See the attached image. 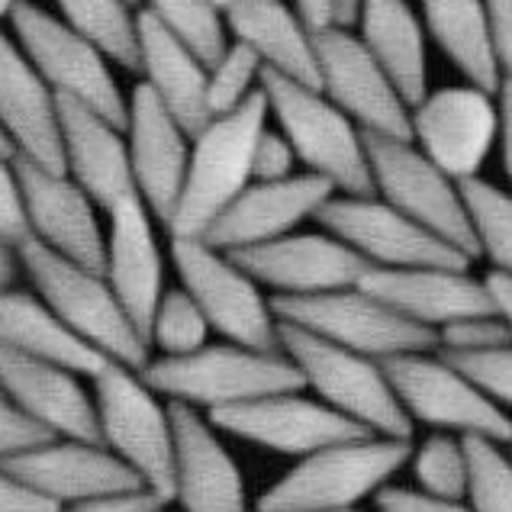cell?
<instances>
[{"label":"cell","instance_id":"obj_1","mask_svg":"<svg viewBox=\"0 0 512 512\" xmlns=\"http://www.w3.org/2000/svg\"><path fill=\"white\" fill-rule=\"evenodd\" d=\"M271 113L258 91L239 107L210 116V123L190 136V155L178 203L168 219L171 239H200L213 219L252 184V155Z\"/></svg>","mask_w":512,"mask_h":512},{"label":"cell","instance_id":"obj_2","mask_svg":"<svg viewBox=\"0 0 512 512\" xmlns=\"http://www.w3.org/2000/svg\"><path fill=\"white\" fill-rule=\"evenodd\" d=\"M261 94L306 171L326 178L335 194H374L364 133L316 84L274 75L265 68Z\"/></svg>","mask_w":512,"mask_h":512},{"label":"cell","instance_id":"obj_3","mask_svg":"<svg viewBox=\"0 0 512 512\" xmlns=\"http://www.w3.org/2000/svg\"><path fill=\"white\" fill-rule=\"evenodd\" d=\"M20 258L39 297L78 339L104 351L110 361L126 364V368L142 371L149 364V345L129 323L104 274L52 252L49 245L36 239L20 242Z\"/></svg>","mask_w":512,"mask_h":512},{"label":"cell","instance_id":"obj_4","mask_svg":"<svg viewBox=\"0 0 512 512\" xmlns=\"http://www.w3.org/2000/svg\"><path fill=\"white\" fill-rule=\"evenodd\" d=\"M139 377L155 393L187 406H236L271 393L303 390V374L284 351H258L245 345H203L190 355H165L145 364Z\"/></svg>","mask_w":512,"mask_h":512},{"label":"cell","instance_id":"obj_5","mask_svg":"<svg viewBox=\"0 0 512 512\" xmlns=\"http://www.w3.org/2000/svg\"><path fill=\"white\" fill-rule=\"evenodd\" d=\"M277 345L300 368L303 384L313 387L326 406L384 438H413V419L400 406L377 358L319 339L284 319H277Z\"/></svg>","mask_w":512,"mask_h":512},{"label":"cell","instance_id":"obj_6","mask_svg":"<svg viewBox=\"0 0 512 512\" xmlns=\"http://www.w3.org/2000/svg\"><path fill=\"white\" fill-rule=\"evenodd\" d=\"M413 458L409 438H361L310 451L284 480L258 496V512L348 509Z\"/></svg>","mask_w":512,"mask_h":512},{"label":"cell","instance_id":"obj_7","mask_svg":"<svg viewBox=\"0 0 512 512\" xmlns=\"http://www.w3.org/2000/svg\"><path fill=\"white\" fill-rule=\"evenodd\" d=\"M94 409L104 448L123 458L145 480V487L174 500V435L168 409L158 406L155 390L136 368L107 361L94 374Z\"/></svg>","mask_w":512,"mask_h":512},{"label":"cell","instance_id":"obj_8","mask_svg":"<svg viewBox=\"0 0 512 512\" xmlns=\"http://www.w3.org/2000/svg\"><path fill=\"white\" fill-rule=\"evenodd\" d=\"M13 39L52 91L107 116L126 129V97L113 78V62L62 17L20 0L10 13Z\"/></svg>","mask_w":512,"mask_h":512},{"label":"cell","instance_id":"obj_9","mask_svg":"<svg viewBox=\"0 0 512 512\" xmlns=\"http://www.w3.org/2000/svg\"><path fill=\"white\" fill-rule=\"evenodd\" d=\"M271 310L284 323H294L319 335V339H329L377 361L406 355V351L438 348V329L413 323V319H406L384 300L371 297L358 284L303 297L277 294L271 300Z\"/></svg>","mask_w":512,"mask_h":512},{"label":"cell","instance_id":"obj_10","mask_svg":"<svg viewBox=\"0 0 512 512\" xmlns=\"http://www.w3.org/2000/svg\"><path fill=\"white\" fill-rule=\"evenodd\" d=\"M364 149H368L377 197H384L409 219L432 229L435 236L451 242L471 261L477 258L471 223H467L461 187L455 178H448L426 152H419L413 139L364 133Z\"/></svg>","mask_w":512,"mask_h":512},{"label":"cell","instance_id":"obj_11","mask_svg":"<svg viewBox=\"0 0 512 512\" xmlns=\"http://www.w3.org/2000/svg\"><path fill=\"white\" fill-rule=\"evenodd\" d=\"M171 261L210 329L245 348L281 351L271 300L261 297L258 281H252L226 252L203 239H171Z\"/></svg>","mask_w":512,"mask_h":512},{"label":"cell","instance_id":"obj_12","mask_svg":"<svg viewBox=\"0 0 512 512\" xmlns=\"http://www.w3.org/2000/svg\"><path fill=\"white\" fill-rule=\"evenodd\" d=\"M316 223L342 239L371 268H467L471 258L435 236L403 210L377 194H332L316 213Z\"/></svg>","mask_w":512,"mask_h":512},{"label":"cell","instance_id":"obj_13","mask_svg":"<svg viewBox=\"0 0 512 512\" xmlns=\"http://www.w3.org/2000/svg\"><path fill=\"white\" fill-rule=\"evenodd\" d=\"M496 94L471 81L426 91L409 107V139L448 178H477L493 152L496 136H500V100Z\"/></svg>","mask_w":512,"mask_h":512},{"label":"cell","instance_id":"obj_14","mask_svg":"<svg viewBox=\"0 0 512 512\" xmlns=\"http://www.w3.org/2000/svg\"><path fill=\"white\" fill-rule=\"evenodd\" d=\"M380 368L409 419L438 429H458L464 435H484L490 442L512 438V419L445 358L406 351L380 358Z\"/></svg>","mask_w":512,"mask_h":512},{"label":"cell","instance_id":"obj_15","mask_svg":"<svg viewBox=\"0 0 512 512\" xmlns=\"http://www.w3.org/2000/svg\"><path fill=\"white\" fill-rule=\"evenodd\" d=\"M313 46L316 87L358 123L361 133L409 139V104L355 29H313Z\"/></svg>","mask_w":512,"mask_h":512},{"label":"cell","instance_id":"obj_16","mask_svg":"<svg viewBox=\"0 0 512 512\" xmlns=\"http://www.w3.org/2000/svg\"><path fill=\"white\" fill-rule=\"evenodd\" d=\"M210 426L281 455H310L326 445L361 442L377 435L361 422L342 416L339 409L303 400L297 390L210 409Z\"/></svg>","mask_w":512,"mask_h":512},{"label":"cell","instance_id":"obj_17","mask_svg":"<svg viewBox=\"0 0 512 512\" xmlns=\"http://www.w3.org/2000/svg\"><path fill=\"white\" fill-rule=\"evenodd\" d=\"M252 281L303 297L355 287L371 265L332 232H287L281 239L226 252Z\"/></svg>","mask_w":512,"mask_h":512},{"label":"cell","instance_id":"obj_18","mask_svg":"<svg viewBox=\"0 0 512 512\" xmlns=\"http://www.w3.org/2000/svg\"><path fill=\"white\" fill-rule=\"evenodd\" d=\"M13 165H17L23 190L29 239L104 274L107 239L94 216L97 203L84 194V187L65 171L33 165L17 155H13Z\"/></svg>","mask_w":512,"mask_h":512},{"label":"cell","instance_id":"obj_19","mask_svg":"<svg viewBox=\"0 0 512 512\" xmlns=\"http://www.w3.org/2000/svg\"><path fill=\"white\" fill-rule=\"evenodd\" d=\"M0 471L17 477L29 490L49 496L58 506L91 500V496L145 490V480L123 458H116L104 445L75 442V438L68 442L52 438L46 445L0 458Z\"/></svg>","mask_w":512,"mask_h":512},{"label":"cell","instance_id":"obj_20","mask_svg":"<svg viewBox=\"0 0 512 512\" xmlns=\"http://www.w3.org/2000/svg\"><path fill=\"white\" fill-rule=\"evenodd\" d=\"M332 194L335 187L313 171H297L281 181H252L200 239L219 252L281 239L287 232H297L306 219H316L319 207Z\"/></svg>","mask_w":512,"mask_h":512},{"label":"cell","instance_id":"obj_21","mask_svg":"<svg viewBox=\"0 0 512 512\" xmlns=\"http://www.w3.org/2000/svg\"><path fill=\"white\" fill-rule=\"evenodd\" d=\"M126 149L136 194L158 223H168L184 184L190 133L145 84L126 100Z\"/></svg>","mask_w":512,"mask_h":512},{"label":"cell","instance_id":"obj_22","mask_svg":"<svg viewBox=\"0 0 512 512\" xmlns=\"http://www.w3.org/2000/svg\"><path fill=\"white\" fill-rule=\"evenodd\" d=\"M107 213L110 236L104 255V277L126 310L129 323L136 326L142 342L149 345L152 316L165 294V261L152 229L155 216L149 213L139 194L113 203Z\"/></svg>","mask_w":512,"mask_h":512},{"label":"cell","instance_id":"obj_23","mask_svg":"<svg viewBox=\"0 0 512 512\" xmlns=\"http://www.w3.org/2000/svg\"><path fill=\"white\" fill-rule=\"evenodd\" d=\"M0 393L58 438L104 445L94 400L65 364L0 345Z\"/></svg>","mask_w":512,"mask_h":512},{"label":"cell","instance_id":"obj_24","mask_svg":"<svg viewBox=\"0 0 512 512\" xmlns=\"http://www.w3.org/2000/svg\"><path fill=\"white\" fill-rule=\"evenodd\" d=\"M0 133L17 158L65 171L58 94L42 81L17 39L4 29H0Z\"/></svg>","mask_w":512,"mask_h":512},{"label":"cell","instance_id":"obj_25","mask_svg":"<svg viewBox=\"0 0 512 512\" xmlns=\"http://www.w3.org/2000/svg\"><path fill=\"white\" fill-rule=\"evenodd\" d=\"M168 419L174 435V500L184 512H248L239 467L210 422L197 416V406L171 400Z\"/></svg>","mask_w":512,"mask_h":512},{"label":"cell","instance_id":"obj_26","mask_svg":"<svg viewBox=\"0 0 512 512\" xmlns=\"http://www.w3.org/2000/svg\"><path fill=\"white\" fill-rule=\"evenodd\" d=\"M358 287L384 300L413 323L432 329H442L464 316L496 310L487 284L471 277L467 268H368Z\"/></svg>","mask_w":512,"mask_h":512},{"label":"cell","instance_id":"obj_27","mask_svg":"<svg viewBox=\"0 0 512 512\" xmlns=\"http://www.w3.org/2000/svg\"><path fill=\"white\" fill-rule=\"evenodd\" d=\"M58 129H62L65 174L84 187L97 207L110 210L113 203L136 194L123 126L110 123L91 107L58 97Z\"/></svg>","mask_w":512,"mask_h":512},{"label":"cell","instance_id":"obj_28","mask_svg":"<svg viewBox=\"0 0 512 512\" xmlns=\"http://www.w3.org/2000/svg\"><path fill=\"white\" fill-rule=\"evenodd\" d=\"M226 33L245 42L274 75L316 84L313 26L284 0H223Z\"/></svg>","mask_w":512,"mask_h":512},{"label":"cell","instance_id":"obj_29","mask_svg":"<svg viewBox=\"0 0 512 512\" xmlns=\"http://www.w3.org/2000/svg\"><path fill=\"white\" fill-rule=\"evenodd\" d=\"M139 75H145L142 84L162 100L190 136L210 123L207 62L145 10L139 13Z\"/></svg>","mask_w":512,"mask_h":512},{"label":"cell","instance_id":"obj_30","mask_svg":"<svg viewBox=\"0 0 512 512\" xmlns=\"http://www.w3.org/2000/svg\"><path fill=\"white\" fill-rule=\"evenodd\" d=\"M358 39L364 42L377 65L409 107L429 91V58H426V26L409 0H364Z\"/></svg>","mask_w":512,"mask_h":512},{"label":"cell","instance_id":"obj_31","mask_svg":"<svg viewBox=\"0 0 512 512\" xmlns=\"http://www.w3.org/2000/svg\"><path fill=\"white\" fill-rule=\"evenodd\" d=\"M0 345L23 351V355L49 358L87 377H94L110 361L104 351H97L94 345L78 339L49 310L46 300L13 287L0 290Z\"/></svg>","mask_w":512,"mask_h":512},{"label":"cell","instance_id":"obj_32","mask_svg":"<svg viewBox=\"0 0 512 512\" xmlns=\"http://www.w3.org/2000/svg\"><path fill=\"white\" fill-rule=\"evenodd\" d=\"M422 26L448 62L484 91H500L503 75L493 55L490 17L484 0H419Z\"/></svg>","mask_w":512,"mask_h":512},{"label":"cell","instance_id":"obj_33","mask_svg":"<svg viewBox=\"0 0 512 512\" xmlns=\"http://www.w3.org/2000/svg\"><path fill=\"white\" fill-rule=\"evenodd\" d=\"M58 17L104 52L113 65L139 71V13L129 0H55Z\"/></svg>","mask_w":512,"mask_h":512},{"label":"cell","instance_id":"obj_34","mask_svg":"<svg viewBox=\"0 0 512 512\" xmlns=\"http://www.w3.org/2000/svg\"><path fill=\"white\" fill-rule=\"evenodd\" d=\"M461 200L471 223L477 258H490L493 271L512 274V190L477 178L458 181Z\"/></svg>","mask_w":512,"mask_h":512},{"label":"cell","instance_id":"obj_35","mask_svg":"<svg viewBox=\"0 0 512 512\" xmlns=\"http://www.w3.org/2000/svg\"><path fill=\"white\" fill-rule=\"evenodd\" d=\"M145 13L194 49L207 65L216 62L229 42L219 0H145Z\"/></svg>","mask_w":512,"mask_h":512},{"label":"cell","instance_id":"obj_36","mask_svg":"<svg viewBox=\"0 0 512 512\" xmlns=\"http://www.w3.org/2000/svg\"><path fill=\"white\" fill-rule=\"evenodd\" d=\"M461 451L467 461V493L474 512H512V461L484 435H464Z\"/></svg>","mask_w":512,"mask_h":512},{"label":"cell","instance_id":"obj_37","mask_svg":"<svg viewBox=\"0 0 512 512\" xmlns=\"http://www.w3.org/2000/svg\"><path fill=\"white\" fill-rule=\"evenodd\" d=\"M207 332H210L207 316L200 313L194 297L184 287H178V290H165L162 300H158L149 345H158L165 355H190V351L207 345Z\"/></svg>","mask_w":512,"mask_h":512},{"label":"cell","instance_id":"obj_38","mask_svg":"<svg viewBox=\"0 0 512 512\" xmlns=\"http://www.w3.org/2000/svg\"><path fill=\"white\" fill-rule=\"evenodd\" d=\"M261 71H265V65L245 42H226L216 62L207 65V100L213 116L239 107L242 100L252 97L261 87Z\"/></svg>","mask_w":512,"mask_h":512},{"label":"cell","instance_id":"obj_39","mask_svg":"<svg viewBox=\"0 0 512 512\" xmlns=\"http://www.w3.org/2000/svg\"><path fill=\"white\" fill-rule=\"evenodd\" d=\"M416 480L429 496L461 500L467 493V461L461 442L448 435H432L416 455Z\"/></svg>","mask_w":512,"mask_h":512},{"label":"cell","instance_id":"obj_40","mask_svg":"<svg viewBox=\"0 0 512 512\" xmlns=\"http://www.w3.org/2000/svg\"><path fill=\"white\" fill-rule=\"evenodd\" d=\"M451 368H458L477 390H484L493 403L512 409V345L487 348V351H448L438 348Z\"/></svg>","mask_w":512,"mask_h":512},{"label":"cell","instance_id":"obj_41","mask_svg":"<svg viewBox=\"0 0 512 512\" xmlns=\"http://www.w3.org/2000/svg\"><path fill=\"white\" fill-rule=\"evenodd\" d=\"M503 345H512V326L496 310L464 316L438 329V348L448 351H487Z\"/></svg>","mask_w":512,"mask_h":512},{"label":"cell","instance_id":"obj_42","mask_svg":"<svg viewBox=\"0 0 512 512\" xmlns=\"http://www.w3.org/2000/svg\"><path fill=\"white\" fill-rule=\"evenodd\" d=\"M300 158L281 129H261L252 155V181H281L297 174Z\"/></svg>","mask_w":512,"mask_h":512},{"label":"cell","instance_id":"obj_43","mask_svg":"<svg viewBox=\"0 0 512 512\" xmlns=\"http://www.w3.org/2000/svg\"><path fill=\"white\" fill-rule=\"evenodd\" d=\"M0 239H10L17 245L29 239L17 165H13V155L4 152H0Z\"/></svg>","mask_w":512,"mask_h":512},{"label":"cell","instance_id":"obj_44","mask_svg":"<svg viewBox=\"0 0 512 512\" xmlns=\"http://www.w3.org/2000/svg\"><path fill=\"white\" fill-rule=\"evenodd\" d=\"M52 438H58V435H52L46 426H39V422H33L26 413H20V409L0 393V458L17 455V451L36 448V445H46Z\"/></svg>","mask_w":512,"mask_h":512},{"label":"cell","instance_id":"obj_45","mask_svg":"<svg viewBox=\"0 0 512 512\" xmlns=\"http://www.w3.org/2000/svg\"><path fill=\"white\" fill-rule=\"evenodd\" d=\"M374 503L380 512H474V509H464L458 500H442V496L413 493L403 487H380Z\"/></svg>","mask_w":512,"mask_h":512},{"label":"cell","instance_id":"obj_46","mask_svg":"<svg viewBox=\"0 0 512 512\" xmlns=\"http://www.w3.org/2000/svg\"><path fill=\"white\" fill-rule=\"evenodd\" d=\"M487 17H490V39L493 55L500 65L503 81L512 84V0H484Z\"/></svg>","mask_w":512,"mask_h":512},{"label":"cell","instance_id":"obj_47","mask_svg":"<svg viewBox=\"0 0 512 512\" xmlns=\"http://www.w3.org/2000/svg\"><path fill=\"white\" fill-rule=\"evenodd\" d=\"M158 509H165L162 496L152 490H136V493H110V496L78 500V506L68 512H158Z\"/></svg>","mask_w":512,"mask_h":512},{"label":"cell","instance_id":"obj_48","mask_svg":"<svg viewBox=\"0 0 512 512\" xmlns=\"http://www.w3.org/2000/svg\"><path fill=\"white\" fill-rule=\"evenodd\" d=\"M0 512H62V506L0 471Z\"/></svg>","mask_w":512,"mask_h":512},{"label":"cell","instance_id":"obj_49","mask_svg":"<svg viewBox=\"0 0 512 512\" xmlns=\"http://www.w3.org/2000/svg\"><path fill=\"white\" fill-rule=\"evenodd\" d=\"M496 100H500V136H496V145L503 149V168L512 184V84L509 81L500 84Z\"/></svg>","mask_w":512,"mask_h":512},{"label":"cell","instance_id":"obj_50","mask_svg":"<svg viewBox=\"0 0 512 512\" xmlns=\"http://www.w3.org/2000/svg\"><path fill=\"white\" fill-rule=\"evenodd\" d=\"M484 284L490 290V300L496 306V313H500L506 323L512 326V274H500V271H490L484 277Z\"/></svg>","mask_w":512,"mask_h":512},{"label":"cell","instance_id":"obj_51","mask_svg":"<svg viewBox=\"0 0 512 512\" xmlns=\"http://www.w3.org/2000/svg\"><path fill=\"white\" fill-rule=\"evenodd\" d=\"M361 10H364V0H329L326 13H329V23L335 29H355L361 20Z\"/></svg>","mask_w":512,"mask_h":512},{"label":"cell","instance_id":"obj_52","mask_svg":"<svg viewBox=\"0 0 512 512\" xmlns=\"http://www.w3.org/2000/svg\"><path fill=\"white\" fill-rule=\"evenodd\" d=\"M23 271L20 245L10 239H0V290H7L17 284V277Z\"/></svg>","mask_w":512,"mask_h":512},{"label":"cell","instance_id":"obj_53","mask_svg":"<svg viewBox=\"0 0 512 512\" xmlns=\"http://www.w3.org/2000/svg\"><path fill=\"white\" fill-rule=\"evenodd\" d=\"M326 4L329 0H294V7L300 17L310 23L313 29H323L329 23V13H326Z\"/></svg>","mask_w":512,"mask_h":512},{"label":"cell","instance_id":"obj_54","mask_svg":"<svg viewBox=\"0 0 512 512\" xmlns=\"http://www.w3.org/2000/svg\"><path fill=\"white\" fill-rule=\"evenodd\" d=\"M20 0H0V20H7L10 13H13V7H17Z\"/></svg>","mask_w":512,"mask_h":512},{"label":"cell","instance_id":"obj_55","mask_svg":"<svg viewBox=\"0 0 512 512\" xmlns=\"http://www.w3.org/2000/svg\"><path fill=\"white\" fill-rule=\"evenodd\" d=\"M0 152H4V155H13V152H10V145H7V139H4V133H0Z\"/></svg>","mask_w":512,"mask_h":512},{"label":"cell","instance_id":"obj_56","mask_svg":"<svg viewBox=\"0 0 512 512\" xmlns=\"http://www.w3.org/2000/svg\"><path fill=\"white\" fill-rule=\"evenodd\" d=\"M319 512H355V509L348 506V509H319Z\"/></svg>","mask_w":512,"mask_h":512},{"label":"cell","instance_id":"obj_57","mask_svg":"<svg viewBox=\"0 0 512 512\" xmlns=\"http://www.w3.org/2000/svg\"><path fill=\"white\" fill-rule=\"evenodd\" d=\"M129 4H139V0H129Z\"/></svg>","mask_w":512,"mask_h":512},{"label":"cell","instance_id":"obj_58","mask_svg":"<svg viewBox=\"0 0 512 512\" xmlns=\"http://www.w3.org/2000/svg\"><path fill=\"white\" fill-rule=\"evenodd\" d=\"M219 7H223V0H219Z\"/></svg>","mask_w":512,"mask_h":512},{"label":"cell","instance_id":"obj_59","mask_svg":"<svg viewBox=\"0 0 512 512\" xmlns=\"http://www.w3.org/2000/svg\"><path fill=\"white\" fill-rule=\"evenodd\" d=\"M509 445H512V438H509Z\"/></svg>","mask_w":512,"mask_h":512},{"label":"cell","instance_id":"obj_60","mask_svg":"<svg viewBox=\"0 0 512 512\" xmlns=\"http://www.w3.org/2000/svg\"><path fill=\"white\" fill-rule=\"evenodd\" d=\"M158 512H162V509H158Z\"/></svg>","mask_w":512,"mask_h":512}]
</instances>
